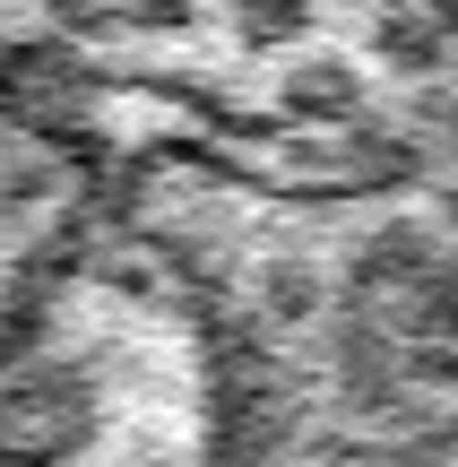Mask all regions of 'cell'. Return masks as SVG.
<instances>
[{
    "instance_id": "2",
    "label": "cell",
    "mask_w": 458,
    "mask_h": 467,
    "mask_svg": "<svg viewBox=\"0 0 458 467\" xmlns=\"http://www.w3.org/2000/svg\"><path fill=\"white\" fill-rule=\"evenodd\" d=\"M286 104H294L303 121H355V113H363V87H355V69H338V61H311V69H294Z\"/></svg>"
},
{
    "instance_id": "1",
    "label": "cell",
    "mask_w": 458,
    "mask_h": 467,
    "mask_svg": "<svg viewBox=\"0 0 458 467\" xmlns=\"http://www.w3.org/2000/svg\"><path fill=\"white\" fill-rule=\"evenodd\" d=\"M104 399L96 372L78 364H35L17 381H0V467H61L96 441Z\"/></svg>"
},
{
    "instance_id": "5",
    "label": "cell",
    "mask_w": 458,
    "mask_h": 467,
    "mask_svg": "<svg viewBox=\"0 0 458 467\" xmlns=\"http://www.w3.org/2000/svg\"><path fill=\"white\" fill-rule=\"evenodd\" d=\"M424 329H450L458 337V260H433V285H424Z\"/></svg>"
},
{
    "instance_id": "3",
    "label": "cell",
    "mask_w": 458,
    "mask_h": 467,
    "mask_svg": "<svg viewBox=\"0 0 458 467\" xmlns=\"http://www.w3.org/2000/svg\"><path fill=\"white\" fill-rule=\"evenodd\" d=\"M234 35L251 52H277L294 35H311V0H234Z\"/></svg>"
},
{
    "instance_id": "4",
    "label": "cell",
    "mask_w": 458,
    "mask_h": 467,
    "mask_svg": "<svg viewBox=\"0 0 458 467\" xmlns=\"http://www.w3.org/2000/svg\"><path fill=\"white\" fill-rule=\"evenodd\" d=\"M381 61L433 69V61H442V26H433V17H390V26H381Z\"/></svg>"
},
{
    "instance_id": "6",
    "label": "cell",
    "mask_w": 458,
    "mask_h": 467,
    "mask_svg": "<svg viewBox=\"0 0 458 467\" xmlns=\"http://www.w3.org/2000/svg\"><path fill=\"white\" fill-rule=\"evenodd\" d=\"M269 295H277V312H311V277H303V268H277Z\"/></svg>"
}]
</instances>
